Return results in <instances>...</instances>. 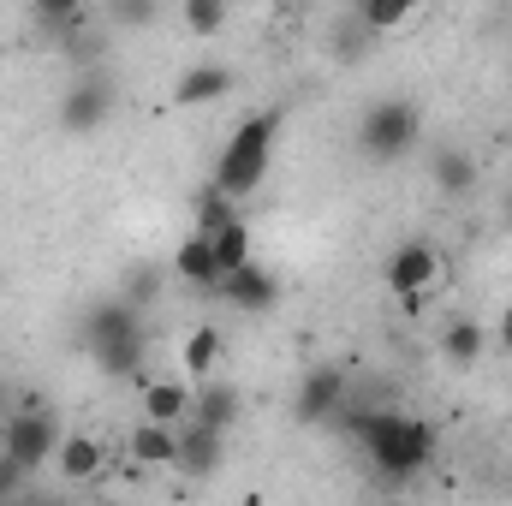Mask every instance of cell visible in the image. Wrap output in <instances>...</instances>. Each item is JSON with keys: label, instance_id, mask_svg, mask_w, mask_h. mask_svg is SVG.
<instances>
[{"label": "cell", "instance_id": "obj_4", "mask_svg": "<svg viewBox=\"0 0 512 506\" xmlns=\"http://www.w3.org/2000/svg\"><path fill=\"white\" fill-rule=\"evenodd\" d=\"M417 137H423V114H417V102H405V96H382V102H370V108L358 114V149H364V161H376V167L405 161V155L417 149Z\"/></svg>", "mask_w": 512, "mask_h": 506}, {"label": "cell", "instance_id": "obj_25", "mask_svg": "<svg viewBox=\"0 0 512 506\" xmlns=\"http://www.w3.org/2000/svg\"><path fill=\"white\" fill-rule=\"evenodd\" d=\"M161 12V0H108V24L114 30H149Z\"/></svg>", "mask_w": 512, "mask_h": 506}, {"label": "cell", "instance_id": "obj_11", "mask_svg": "<svg viewBox=\"0 0 512 506\" xmlns=\"http://www.w3.org/2000/svg\"><path fill=\"white\" fill-rule=\"evenodd\" d=\"M239 90V72L233 66H215V60H203V66H185L179 72V84H173V108H209V102H221V96H233Z\"/></svg>", "mask_w": 512, "mask_h": 506}, {"label": "cell", "instance_id": "obj_18", "mask_svg": "<svg viewBox=\"0 0 512 506\" xmlns=\"http://www.w3.org/2000/svg\"><path fill=\"white\" fill-rule=\"evenodd\" d=\"M483 346H489V328L471 322V316H453L447 334H441V358H447L453 370H471V364L483 358Z\"/></svg>", "mask_w": 512, "mask_h": 506}, {"label": "cell", "instance_id": "obj_30", "mask_svg": "<svg viewBox=\"0 0 512 506\" xmlns=\"http://www.w3.org/2000/svg\"><path fill=\"white\" fill-rule=\"evenodd\" d=\"M507 215H512V203H507Z\"/></svg>", "mask_w": 512, "mask_h": 506}, {"label": "cell", "instance_id": "obj_17", "mask_svg": "<svg viewBox=\"0 0 512 506\" xmlns=\"http://www.w3.org/2000/svg\"><path fill=\"white\" fill-rule=\"evenodd\" d=\"M221 352H227V334H221L215 322H197V328L185 334V346H179V364H185L191 381H209L215 364H221Z\"/></svg>", "mask_w": 512, "mask_h": 506}, {"label": "cell", "instance_id": "obj_15", "mask_svg": "<svg viewBox=\"0 0 512 506\" xmlns=\"http://www.w3.org/2000/svg\"><path fill=\"white\" fill-rule=\"evenodd\" d=\"M131 459L137 465H149V471H167L173 465V453H179V423H161V417H143L137 429H131Z\"/></svg>", "mask_w": 512, "mask_h": 506}, {"label": "cell", "instance_id": "obj_24", "mask_svg": "<svg viewBox=\"0 0 512 506\" xmlns=\"http://www.w3.org/2000/svg\"><path fill=\"white\" fill-rule=\"evenodd\" d=\"M233 215H239V203H233L227 191L203 185V197H197V233H221V227H227Z\"/></svg>", "mask_w": 512, "mask_h": 506}, {"label": "cell", "instance_id": "obj_3", "mask_svg": "<svg viewBox=\"0 0 512 506\" xmlns=\"http://www.w3.org/2000/svg\"><path fill=\"white\" fill-rule=\"evenodd\" d=\"M84 346L102 364V376H143L149 358V322L131 298H102L84 316Z\"/></svg>", "mask_w": 512, "mask_h": 506}, {"label": "cell", "instance_id": "obj_1", "mask_svg": "<svg viewBox=\"0 0 512 506\" xmlns=\"http://www.w3.org/2000/svg\"><path fill=\"white\" fill-rule=\"evenodd\" d=\"M334 423L364 447V459H370V471L382 483H411V477H423L435 465V429L423 417L399 411V405H358V399H346Z\"/></svg>", "mask_w": 512, "mask_h": 506}, {"label": "cell", "instance_id": "obj_27", "mask_svg": "<svg viewBox=\"0 0 512 506\" xmlns=\"http://www.w3.org/2000/svg\"><path fill=\"white\" fill-rule=\"evenodd\" d=\"M155 286H161V268H143V274H131L126 298H131V304H137V310H143V304H149V292H155Z\"/></svg>", "mask_w": 512, "mask_h": 506}, {"label": "cell", "instance_id": "obj_2", "mask_svg": "<svg viewBox=\"0 0 512 506\" xmlns=\"http://www.w3.org/2000/svg\"><path fill=\"white\" fill-rule=\"evenodd\" d=\"M280 126H286V114H280V108H262V114H251V120H239L233 137L221 143V155H215L209 185H215V191H227L233 203L256 197V185H262V179H268V167H274Z\"/></svg>", "mask_w": 512, "mask_h": 506}, {"label": "cell", "instance_id": "obj_26", "mask_svg": "<svg viewBox=\"0 0 512 506\" xmlns=\"http://www.w3.org/2000/svg\"><path fill=\"white\" fill-rule=\"evenodd\" d=\"M30 465H18L12 453H0V501H18V495H30Z\"/></svg>", "mask_w": 512, "mask_h": 506}, {"label": "cell", "instance_id": "obj_29", "mask_svg": "<svg viewBox=\"0 0 512 506\" xmlns=\"http://www.w3.org/2000/svg\"><path fill=\"white\" fill-rule=\"evenodd\" d=\"M0 453H6V417H0Z\"/></svg>", "mask_w": 512, "mask_h": 506}, {"label": "cell", "instance_id": "obj_16", "mask_svg": "<svg viewBox=\"0 0 512 506\" xmlns=\"http://www.w3.org/2000/svg\"><path fill=\"white\" fill-rule=\"evenodd\" d=\"M239 411H245L239 387H227V381H215V376L197 381V393H191V417H197V423H209V429H233Z\"/></svg>", "mask_w": 512, "mask_h": 506}, {"label": "cell", "instance_id": "obj_9", "mask_svg": "<svg viewBox=\"0 0 512 506\" xmlns=\"http://www.w3.org/2000/svg\"><path fill=\"white\" fill-rule=\"evenodd\" d=\"M215 298L227 304V310H245V316H268L274 304H280V280L262 268V262H245V268H227L221 280H215Z\"/></svg>", "mask_w": 512, "mask_h": 506}, {"label": "cell", "instance_id": "obj_8", "mask_svg": "<svg viewBox=\"0 0 512 506\" xmlns=\"http://www.w3.org/2000/svg\"><path fill=\"white\" fill-rule=\"evenodd\" d=\"M382 280L393 298H423L435 280H441V251L429 245V239H405V245H393L382 262Z\"/></svg>", "mask_w": 512, "mask_h": 506}, {"label": "cell", "instance_id": "obj_20", "mask_svg": "<svg viewBox=\"0 0 512 506\" xmlns=\"http://www.w3.org/2000/svg\"><path fill=\"white\" fill-rule=\"evenodd\" d=\"M30 18L42 36H72L84 30V0H30Z\"/></svg>", "mask_w": 512, "mask_h": 506}, {"label": "cell", "instance_id": "obj_19", "mask_svg": "<svg viewBox=\"0 0 512 506\" xmlns=\"http://www.w3.org/2000/svg\"><path fill=\"white\" fill-rule=\"evenodd\" d=\"M477 155H465V149H441L435 155V191L441 197H471L477 191Z\"/></svg>", "mask_w": 512, "mask_h": 506}, {"label": "cell", "instance_id": "obj_10", "mask_svg": "<svg viewBox=\"0 0 512 506\" xmlns=\"http://www.w3.org/2000/svg\"><path fill=\"white\" fill-rule=\"evenodd\" d=\"M221 459H227V429H209V423L185 417V423H179L173 471H185V477H215V471H221Z\"/></svg>", "mask_w": 512, "mask_h": 506}, {"label": "cell", "instance_id": "obj_22", "mask_svg": "<svg viewBox=\"0 0 512 506\" xmlns=\"http://www.w3.org/2000/svg\"><path fill=\"white\" fill-rule=\"evenodd\" d=\"M423 0H352V12H358V24L370 30V36H382V30H399L411 12H417Z\"/></svg>", "mask_w": 512, "mask_h": 506}, {"label": "cell", "instance_id": "obj_6", "mask_svg": "<svg viewBox=\"0 0 512 506\" xmlns=\"http://www.w3.org/2000/svg\"><path fill=\"white\" fill-rule=\"evenodd\" d=\"M114 102H120V90H114V78L102 66L78 72L66 84V96H60V131L66 137H96V131L114 120Z\"/></svg>", "mask_w": 512, "mask_h": 506}, {"label": "cell", "instance_id": "obj_28", "mask_svg": "<svg viewBox=\"0 0 512 506\" xmlns=\"http://www.w3.org/2000/svg\"><path fill=\"white\" fill-rule=\"evenodd\" d=\"M501 346H507V352H512V304H507V310H501Z\"/></svg>", "mask_w": 512, "mask_h": 506}, {"label": "cell", "instance_id": "obj_7", "mask_svg": "<svg viewBox=\"0 0 512 506\" xmlns=\"http://www.w3.org/2000/svg\"><path fill=\"white\" fill-rule=\"evenodd\" d=\"M346 399H352V376L340 364H316V370H304L298 393H292V417L316 429V423H334Z\"/></svg>", "mask_w": 512, "mask_h": 506}, {"label": "cell", "instance_id": "obj_23", "mask_svg": "<svg viewBox=\"0 0 512 506\" xmlns=\"http://www.w3.org/2000/svg\"><path fill=\"white\" fill-rule=\"evenodd\" d=\"M179 18H185V36H221L227 30V18H233V6L227 0H179Z\"/></svg>", "mask_w": 512, "mask_h": 506}, {"label": "cell", "instance_id": "obj_14", "mask_svg": "<svg viewBox=\"0 0 512 506\" xmlns=\"http://www.w3.org/2000/svg\"><path fill=\"white\" fill-rule=\"evenodd\" d=\"M191 393H197V381L191 376H149L143 381V417H161V423H185L191 417Z\"/></svg>", "mask_w": 512, "mask_h": 506}, {"label": "cell", "instance_id": "obj_21", "mask_svg": "<svg viewBox=\"0 0 512 506\" xmlns=\"http://www.w3.org/2000/svg\"><path fill=\"white\" fill-rule=\"evenodd\" d=\"M209 239H215V256H221V274H227V268H245L256 256V239H251V221H245V215H233V221H227L221 233H209Z\"/></svg>", "mask_w": 512, "mask_h": 506}, {"label": "cell", "instance_id": "obj_13", "mask_svg": "<svg viewBox=\"0 0 512 506\" xmlns=\"http://www.w3.org/2000/svg\"><path fill=\"white\" fill-rule=\"evenodd\" d=\"M54 471H60L66 483H96V477L108 471V447H102L96 435L66 429V435H60V453H54Z\"/></svg>", "mask_w": 512, "mask_h": 506}, {"label": "cell", "instance_id": "obj_12", "mask_svg": "<svg viewBox=\"0 0 512 506\" xmlns=\"http://www.w3.org/2000/svg\"><path fill=\"white\" fill-rule=\"evenodd\" d=\"M185 286H197V292H215V280H221V256H215V239L209 233H185L179 245H173V262H167Z\"/></svg>", "mask_w": 512, "mask_h": 506}, {"label": "cell", "instance_id": "obj_5", "mask_svg": "<svg viewBox=\"0 0 512 506\" xmlns=\"http://www.w3.org/2000/svg\"><path fill=\"white\" fill-rule=\"evenodd\" d=\"M60 435H66V429H60V417H54L48 399H12V411H6V453H12L18 465H30V471L54 465Z\"/></svg>", "mask_w": 512, "mask_h": 506}]
</instances>
